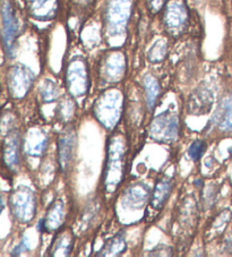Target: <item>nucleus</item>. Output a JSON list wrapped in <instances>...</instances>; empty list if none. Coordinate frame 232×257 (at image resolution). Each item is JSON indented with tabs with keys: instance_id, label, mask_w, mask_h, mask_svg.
Returning a JSON list of instances; mask_svg holds the SVG:
<instances>
[{
	"instance_id": "1",
	"label": "nucleus",
	"mask_w": 232,
	"mask_h": 257,
	"mask_svg": "<svg viewBox=\"0 0 232 257\" xmlns=\"http://www.w3.org/2000/svg\"><path fill=\"white\" fill-rule=\"evenodd\" d=\"M20 33V21L17 19L15 6L11 0L3 4V37L8 56L13 57L16 47V39Z\"/></svg>"
},
{
	"instance_id": "3",
	"label": "nucleus",
	"mask_w": 232,
	"mask_h": 257,
	"mask_svg": "<svg viewBox=\"0 0 232 257\" xmlns=\"http://www.w3.org/2000/svg\"><path fill=\"white\" fill-rule=\"evenodd\" d=\"M26 4L34 17L47 20L57 11V0H26Z\"/></svg>"
},
{
	"instance_id": "7",
	"label": "nucleus",
	"mask_w": 232,
	"mask_h": 257,
	"mask_svg": "<svg viewBox=\"0 0 232 257\" xmlns=\"http://www.w3.org/2000/svg\"><path fill=\"white\" fill-rule=\"evenodd\" d=\"M221 107L216 116L218 126L224 131H232V99L225 100Z\"/></svg>"
},
{
	"instance_id": "12",
	"label": "nucleus",
	"mask_w": 232,
	"mask_h": 257,
	"mask_svg": "<svg viewBox=\"0 0 232 257\" xmlns=\"http://www.w3.org/2000/svg\"><path fill=\"white\" fill-rule=\"evenodd\" d=\"M81 2H85V0H81Z\"/></svg>"
},
{
	"instance_id": "8",
	"label": "nucleus",
	"mask_w": 232,
	"mask_h": 257,
	"mask_svg": "<svg viewBox=\"0 0 232 257\" xmlns=\"http://www.w3.org/2000/svg\"><path fill=\"white\" fill-rule=\"evenodd\" d=\"M144 85H145V92L147 96V103H149L150 108L153 107L155 104V101L158 99L160 86L157 82V79L152 76H146L144 79Z\"/></svg>"
},
{
	"instance_id": "2",
	"label": "nucleus",
	"mask_w": 232,
	"mask_h": 257,
	"mask_svg": "<svg viewBox=\"0 0 232 257\" xmlns=\"http://www.w3.org/2000/svg\"><path fill=\"white\" fill-rule=\"evenodd\" d=\"M186 8L180 0H171L166 11V24L168 29L179 30L186 23Z\"/></svg>"
},
{
	"instance_id": "9",
	"label": "nucleus",
	"mask_w": 232,
	"mask_h": 257,
	"mask_svg": "<svg viewBox=\"0 0 232 257\" xmlns=\"http://www.w3.org/2000/svg\"><path fill=\"white\" fill-rule=\"evenodd\" d=\"M206 150V144L203 141H195L189 148V157L193 159L194 161H198Z\"/></svg>"
},
{
	"instance_id": "10",
	"label": "nucleus",
	"mask_w": 232,
	"mask_h": 257,
	"mask_svg": "<svg viewBox=\"0 0 232 257\" xmlns=\"http://www.w3.org/2000/svg\"><path fill=\"white\" fill-rule=\"evenodd\" d=\"M150 2V4H151V8L153 11H158L159 8H160V6L162 5V3H163V0H149Z\"/></svg>"
},
{
	"instance_id": "11",
	"label": "nucleus",
	"mask_w": 232,
	"mask_h": 257,
	"mask_svg": "<svg viewBox=\"0 0 232 257\" xmlns=\"http://www.w3.org/2000/svg\"><path fill=\"white\" fill-rule=\"evenodd\" d=\"M24 245H25V241H23V242H21L19 246H17L14 250H13V252H12V255L13 256H16V255H20L21 252H22V250L23 249H25L26 247H24Z\"/></svg>"
},
{
	"instance_id": "4",
	"label": "nucleus",
	"mask_w": 232,
	"mask_h": 257,
	"mask_svg": "<svg viewBox=\"0 0 232 257\" xmlns=\"http://www.w3.org/2000/svg\"><path fill=\"white\" fill-rule=\"evenodd\" d=\"M171 192V183L170 180L161 179L157 184V187L154 189L153 198H152V206L154 209H161L164 202L168 199L169 194Z\"/></svg>"
},
{
	"instance_id": "5",
	"label": "nucleus",
	"mask_w": 232,
	"mask_h": 257,
	"mask_svg": "<svg viewBox=\"0 0 232 257\" xmlns=\"http://www.w3.org/2000/svg\"><path fill=\"white\" fill-rule=\"evenodd\" d=\"M126 249V240H125V234L123 232L118 233L117 236L111 238L109 241H106L104 247L100 250L101 252L97 256L105 255H120Z\"/></svg>"
},
{
	"instance_id": "6",
	"label": "nucleus",
	"mask_w": 232,
	"mask_h": 257,
	"mask_svg": "<svg viewBox=\"0 0 232 257\" xmlns=\"http://www.w3.org/2000/svg\"><path fill=\"white\" fill-rule=\"evenodd\" d=\"M73 150H74V142L71 136L62 137L60 141V163L62 169H67L69 167L71 160H73Z\"/></svg>"
}]
</instances>
